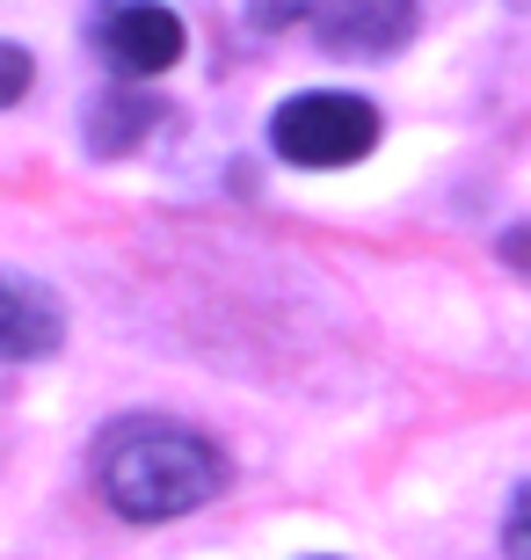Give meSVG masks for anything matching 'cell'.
Returning <instances> with one entry per match:
<instances>
[{
	"instance_id": "1",
	"label": "cell",
	"mask_w": 531,
	"mask_h": 560,
	"mask_svg": "<svg viewBox=\"0 0 531 560\" xmlns=\"http://www.w3.org/2000/svg\"><path fill=\"white\" fill-rule=\"evenodd\" d=\"M95 495L131 524H168L205 510L211 495L226 488V452L211 444L205 430H189L175 416H117L103 436H95Z\"/></svg>"
},
{
	"instance_id": "2",
	"label": "cell",
	"mask_w": 531,
	"mask_h": 560,
	"mask_svg": "<svg viewBox=\"0 0 531 560\" xmlns=\"http://www.w3.org/2000/svg\"><path fill=\"white\" fill-rule=\"evenodd\" d=\"M255 30H313L327 51L349 59H386L415 37V0H247Z\"/></svg>"
},
{
	"instance_id": "3",
	"label": "cell",
	"mask_w": 531,
	"mask_h": 560,
	"mask_svg": "<svg viewBox=\"0 0 531 560\" xmlns=\"http://www.w3.org/2000/svg\"><path fill=\"white\" fill-rule=\"evenodd\" d=\"M269 145L291 167H357L379 145V109L343 88H307L269 117Z\"/></svg>"
},
{
	"instance_id": "4",
	"label": "cell",
	"mask_w": 531,
	"mask_h": 560,
	"mask_svg": "<svg viewBox=\"0 0 531 560\" xmlns=\"http://www.w3.org/2000/svg\"><path fill=\"white\" fill-rule=\"evenodd\" d=\"M95 44H103V59L117 66V73L153 81V73H168V66L183 59L189 37H183V15L161 8V0H117V8L95 15Z\"/></svg>"
},
{
	"instance_id": "5",
	"label": "cell",
	"mask_w": 531,
	"mask_h": 560,
	"mask_svg": "<svg viewBox=\"0 0 531 560\" xmlns=\"http://www.w3.org/2000/svg\"><path fill=\"white\" fill-rule=\"evenodd\" d=\"M66 342V306L37 277H15L0 270V357H15V364H37Z\"/></svg>"
},
{
	"instance_id": "6",
	"label": "cell",
	"mask_w": 531,
	"mask_h": 560,
	"mask_svg": "<svg viewBox=\"0 0 531 560\" xmlns=\"http://www.w3.org/2000/svg\"><path fill=\"white\" fill-rule=\"evenodd\" d=\"M153 125H161V103L139 95V88H117V95H103V103L88 109V145H95L103 161H117V153H131Z\"/></svg>"
},
{
	"instance_id": "7",
	"label": "cell",
	"mask_w": 531,
	"mask_h": 560,
	"mask_svg": "<svg viewBox=\"0 0 531 560\" xmlns=\"http://www.w3.org/2000/svg\"><path fill=\"white\" fill-rule=\"evenodd\" d=\"M30 81H37L30 51H22V44H0V109H8V103H22V95H30Z\"/></svg>"
},
{
	"instance_id": "8",
	"label": "cell",
	"mask_w": 531,
	"mask_h": 560,
	"mask_svg": "<svg viewBox=\"0 0 531 560\" xmlns=\"http://www.w3.org/2000/svg\"><path fill=\"white\" fill-rule=\"evenodd\" d=\"M503 553H510V560H531V480L510 495V517H503Z\"/></svg>"
},
{
	"instance_id": "9",
	"label": "cell",
	"mask_w": 531,
	"mask_h": 560,
	"mask_svg": "<svg viewBox=\"0 0 531 560\" xmlns=\"http://www.w3.org/2000/svg\"><path fill=\"white\" fill-rule=\"evenodd\" d=\"M503 255H510V262H531V233H503Z\"/></svg>"
}]
</instances>
